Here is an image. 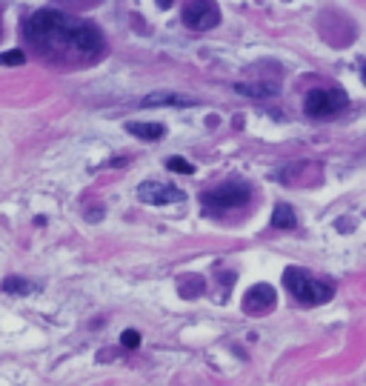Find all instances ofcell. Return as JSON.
<instances>
[{"mask_svg": "<svg viewBox=\"0 0 366 386\" xmlns=\"http://www.w3.org/2000/svg\"><path fill=\"white\" fill-rule=\"evenodd\" d=\"M283 283L286 289L292 292L298 303L304 306H318V303H326L332 295H335V286L326 283V280H318L315 275H309L307 269H298V266H289L283 272Z\"/></svg>", "mask_w": 366, "mask_h": 386, "instance_id": "cell-2", "label": "cell"}, {"mask_svg": "<svg viewBox=\"0 0 366 386\" xmlns=\"http://www.w3.org/2000/svg\"><path fill=\"white\" fill-rule=\"evenodd\" d=\"M137 198L149 206H169V203H181L186 195L172 186V183H161V181H143L137 186Z\"/></svg>", "mask_w": 366, "mask_h": 386, "instance_id": "cell-6", "label": "cell"}, {"mask_svg": "<svg viewBox=\"0 0 366 386\" xmlns=\"http://www.w3.org/2000/svg\"><path fill=\"white\" fill-rule=\"evenodd\" d=\"M26 60V55L21 52V49H12V52H6V55H0V63L4 66H18V63H23Z\"/></svg>", "mask_w": 366, "mask_h": 386, "instance_id": "cell-15", "label": "cell"}, {"mask_svg": "<svg viewBox=\"0 0 366 386\" xmlns=\"http://www.w3.org/2000/svg\"><path fill=\"white\" fill-rule=\"evenodd\" d=\"M241 95H255V98H266V95H275L278 86L275 84H263V86H246V84H238L235 86Z\"/></svg>", "mask_w": 366, "mask_h": 386, "instance_id": "cell-11", "label": "cell"}, {"mask_svg": "<svg viewBox=\"0 0 366 386\" xmlns=\"http://www.w3.org/2000/svg\"><path fill=\"white\" fill-rule=\"evenodd\" d=\"M126 132L135 135V137H140V140H161L166 135V129L161 123H137V120L126 123Z\"/></svg>", "mask_w": 366, "mask_h": 386, "instance_id": "cell-9", "label": "cell"}, {"mask_svg": "<svg viewBox=\"0 0 366 386\" xmlns=\"http://www.w3.org/2000/svg\"><path fill=\"white\" fill-rule=\"evenodd\" d=\"M120 346H123V349H137V346H140V335H137L135 329H126V332L120 335Z\"/></svg>", "mask_w": 366, "mask_h": 386, "instance_id": "cell-14", "label": "cell"}, {"mask_svg": "<svg viewBox=\"0 0 366 386\" xmlns=\"http://www.w3.org/2000/svg\"><path fill=\"white\" fill-rule=\"evenodd\" d=\"M221 23V9L215 4H186L183 6V26L192 29V32H206V29H215Z\"/></svg>", "mask_w": 366, "mask_h": 386, "instance_id": "cell-5", "label": "cell"}, {"mask_svg": "<svg viewBox=\"0 0 366 386\" xmlns=\"http://www.w3.org/2000/svg\"><path fill=\"white\" fill-rule=\"evenodd\" d=\"M360 77H363V84H366V66H363V72H360Z\"/></svg>", "mask_w": 366, "mask_h": 386, "instance_id": "cell-16", "label": "cell"}, {"mask_svg": "<svg viewBox=\"0 0 366 386\" xmlns=\"http://www.w3.org/2000/svg\"><path fill=\"white\" fill-rule=\"evenodd\" d=\"M298 217H295V209H292L289 203H278L275 206V215H272V226L275 229H295Z\"/></svg>", "mask_w": 366, "mask_h": 386, "instance_id": "cell-10", "label": "cell"}, {"mask_svg": "<svg viewBox=\"0 0 366 386\" xmlns=\"http://www.w3.org/2000/svg\"><path fill=\"white\" fill-rule=\"evenodd\" d=\"M275 303H278V295L269 283H255L244 297V309L249 315H266Z\"/></svg>", "mask_w": 366, "mask_h": 386, "instance_id": "cell-7", "label": "cell"}, {"mask_svg": "<svg viewBox=\"0 0 366 386\" xmlns=\"http://www.w3.org/2000/svg\"><path fill=\"white\" fill-rule=\"evenodd\" d=\"M26 40L43 52V55H57V57H72L81 55L86 60H95L103 55L106 40L98 26L89 21L72 18L55 9H40L26 21Z\"/></svg>", "mask_w": 366, "mask_h": 386, "instance_id": "cell-1", "label": "cell"}, {"mask_svg": "<svg viewBox=\"0 0 366 386\" xmlns=\"http://www.w3.org/2000/svg\"><path fill=\"white\" fill-rule=\"evenodd\" d=\"M252 198V186L244 183V181H227L221 186H212L200 195V203H203V212L206 215H224V212H232V209H241L246 206Z\"/></svg>", "mask_w": 366, "mask_h": 386, "instance_id": "cell-3", "label": "cell"}, {"mask_svg": "<svg viewBox=\"0 0 366 386\" xmlns=\"http://www.w3.org/2000/svg\"><path fill=\"white\" fill-rule=\"evenodd\" d=\"M195 98L186 95H172V92H155V95H146L143 106H195Z\"/></svg>", "mask_w": 366, "mask_h": 386, "instance_id": "cell-8", "label": "cell"}, {"mask_svg": "<svg viewBox=\"0 0 366 386\" xmlns=\"http://www.w3.org/2000/svg\"><path fill=\"white\" fill-rule=\"evenodd\" d=\"M166 166H169L172 172H181V175H192V172H195V166H192L189 161H183V158H169Z\"/></svg>", "mask_w": 366, "mask_h": 386, "instance_id": "cell-12", "label": "cell"}, {"mask_svg": "<svg viewBox=\"0 0 366 386\" xmlns=\"http://www.w3.org/2000/svg\"><path fill=\"white\" fill-rule=\"evenodd\" d=\"M4 289H6V292H23V295L32 292V286H29L26 280H21V278H6V280H4Z\"/></svg>", "mask_w": 366, "mask_h": 386, "instance_id": "cell-13", "label": "cell"}, {"mask_svg": "<svg viewBox=\"0 0 366 386\" xmlns=\"http://www.w3.org/2000/svg\"><path fill=\"white\" fill-rule=\"evenodd\" d=\"M346 106V95L341 89H312L304 98V109L309 118H329Z\"/></svg>", "mask_w": 366, "mask_h": 386, "instance_id": "cell-4", "label": "cell"}]
</instances>
